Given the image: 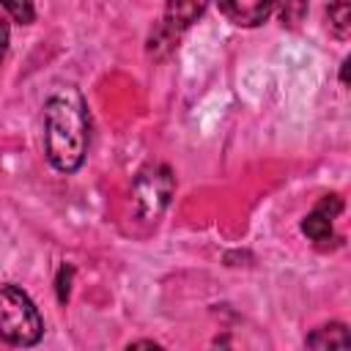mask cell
<instances>
[{"mask_svg": "<svg viewBox=\"0 0 351 351\" xmlns=\"http://www.w3.org/2000/svg\"><path fill=\"white\" fill-rule=\"evenodd\" d=\"M90 140V115L77 88H58L44 101V154L60 173L82 167Z\"/></svg>", "mask_w": 351, "mask_h": 351, "instance_id": "cell-1", "label": "cell"}, {"mask_svg": "<svg viewBox=\"0 0 351 351\" xmlns=\"http://www.w3.org/2000/svg\"><path fill=\"white\" fill-rule=\"evenodd\" d=\"M44 335V321L33 299L11 282H0V340L8 346H36Z\"/></svg>", "mask_w": 351, "mask_h": 351, "instance_id": "cell-2", "label": "cell"}, {"mask_svg": "<svg viewBox=\"0 0 351 351\" xmlns=\"http://www.w3.org/2000/svg\"><path fill=\"white\" fill-rule=\"evenodd\" d=\"M208 0H167L165 3V19L156 36H162V44H173L181 30H186L192 22H197L206 11Z\"/></svg>", "mask_w": 351, "mask_h": 351, "instance_id": "cell-3", "label": "cell"}, {"mask_svg": "<svg viewBox=\"0 0 351 351\" xmlns=\"http://www.w3.org/2000/svg\"><path fill=\"white\" fill-rule=\"evenodd\" d=\"M137 203L148 206V214H159V208L167 203L170 192H173V178H170V170L165 167H151L145 173H140L137 178Z\"/></svg>", "mask_w": 351, "mask_h": 351, "instance_id": "cell-4", "label": "cell"}, {"mask_svg": "<svg viewBox=\"0 0 351 351\" xmlns=\"http://www.w3.org/2000/svg\"><path fill=\"white\" fill-rule=\"evenodd\" d=\"M277 0H217L219 11L225 14L228 22L239 25V27H258L269 19V14L274 11Z\"/></svg>", "mask_w": 351, "mask_h": 351, "instance_id": "cell-5", "label": "cell"}, {"mask_svg": "<svg viewBox=\"0 0 351 351\" xmlns=\"http://www.w3.org/2000/svg\"><path fill=\"white\" fill-rule=\"evenodd\" d=\"M340 208H343L340 197H337V195H326V197L304 217V222H302L304 236L313 239L315 244H326V241L332 239V219H335V214H337Z\"/></svg>", "mask_w": 351, "mask_h": 351, "instance_id": "cell-6", "label": "cell"}, {"mask_svg": "<svg viewBox=\"0 0 351 351\" xmlns=\"http://www.w3.org/2000/svg\"><path fill=\"white\" fill-rule=\"evenodd\" d=\"M310 348H348L351 340H348V329L343 324H326V326H318L307 340H304Z\"/></svg>", "mask_w": 351, "mask_h": 351, "instance_id": "cell-7", "label": "cell"}, {"mask_svg": "<svg viewBox=\"0 0 351 351\" xmlns=\"http://www.w3.org/2000/svg\"><path fill=\"white\" fill-rule=\"evenodd\" d=\"M326 19H329V30L340 41H346L351 36V0H329Z\"/></svg>", "mask_w": 351, "mask_h": 351, "instance_id": "cell-8", "label": "cell"}, {"mask_svg": "<svg viewBox=\"0 0 351 351\" xmlns=\"http://www.w3.org/2000/svg\"><path fill=\"white\" fill-rule=\"evenodd\" d=\"M0 5L5 8V14L19 22V25H30L36 19V11H33V0H0Z\"/></svg>", "mask_w": 351, "mask_h": 351, "instance_id": "cell-9", "label": "cell"}, {"mask_svg": "<svg viewBox=\"0 0 351 351\" xmlns=\"http://www.w3.org/2000/svg\"><path fill=\"white\" fill-rule=\"evenodd\" d=\"M307 14V0H280V19L288 27H296Z\"/></svg>", "mask_w": 351, "mask_h": 351, "instance_id": "cell-10", "label": "cell"}, {"mask_svg": "<svg viewBox=\"0 0 351 351\" xmlns=\"http://www.w3.org/2000/svg\"><path fill=\"white\" fill-rule=\"evenodd\" d=\"M8 38H11V27H8V19L0 14V60L5 58V49H8Z\"/></svg>", "mask_w": 351, "mask_h": 351, "instance_id": "cell-11", "label": "cell"}, {"mask_svg": "<svg viewBox=\"0 0 351 351\" xmlns=\"http://www.w3.org/2000/svg\"><path fill=\"white\" fill-rule=\"evenodd\" d=\"M340 77H343V85H346L348 82V60H343V74Z\"/></svg>", "mask_w": 351, "mask_h": 351, "instance_id": "cell-12", "label": "cell"}]
</instances>
